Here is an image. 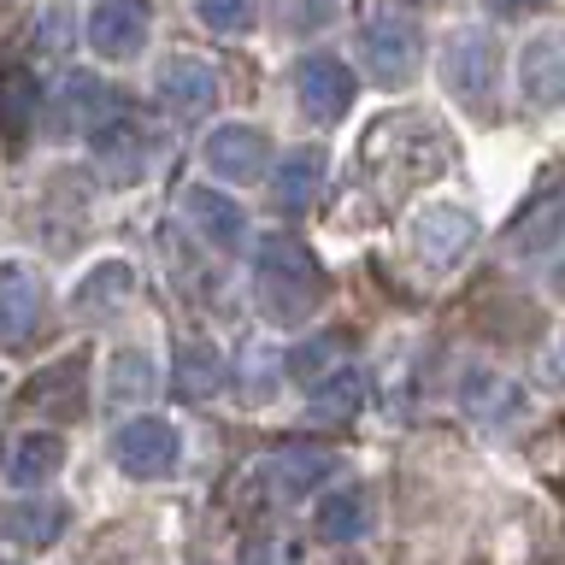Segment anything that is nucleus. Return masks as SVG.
<instances>
[{"label": "nucleus", "mask_w": 565, "mask_h": 565, "mask_svg": "<svg viewBox=\"0 0 565 565\" xmlns=\"http://www.w3.org/2000/svg\"><path fill=\"white\" fill-rule=\"evenodd\" d=\"M324 265H318V254L300 236H259L254 247V295H259V312L265 324L277 330H300L307 318L324 307Z\"/></svg>", "instance_id": "1"}, {"label": "nucleus", "mask_w": 565, "mask_h": 565, "mask_svg": "<svg viewBox=\"0 0 565 565\" xmlns=\"http://www.w3.org/2000/svg\"><path fill=\"white\" fill-rule=\"evenodd\" d=\"M448 136H441V124L418 118V113H388L365 130V171L377 177L388 194H406L418 183H430V177L448 171Z\"/></svg>", "instance_id": "2"}, {"label": "nucleus", "mask_w": 565, "mask_h": 565, "mask_svg": "<svg viewBox=\"0 0 565 565\" xmlns=\"http://www.w3.org/2000/svg\"><path fill=\"white\" fill-rule=\"evenodd\" d=\"M441 83L459 106H471L477 118L494 113V88H501V47L489 30H454V42L441 47Z\"/></svg>", "instance_id": "3"}, {"label": "nucleus", "mask_w": 565, "mask_h": 565, "mask_svg": "<svg viewBox=\"0 0 565 565\" xmlns=\"http://www.w3.org/2000/svg\"><path fill=\"white\" fill-rule=\"evenodd\" d=\"M124 100L113 83H100L95 71H71L60 83V95L47 100V130L53 136H95L106 124H118Z\"/></svg>", "instance_id": "4"}, {"label": "nucleus", "mask_w": 565, "mask_h": 565, "mask_svg": "<svg viewBox=\"0 0 565 565\" xmlns=\"http://www.w3.org/2000/svg\"><path fill=\"white\" fill-rule=\"evenodd\" d=\"M330 471H335V454H330V448H312V441H289V448L265 454L259 466H254V489H259L271 507H289V501H300L307 489L324 483Z\"/></svg>", "instance_id": "5"}, {"label": "nucleus", "mask_w": 565, "mask_h": 565, "mask_svg": "<svg viewBox=\"0 0 565 565\" xmlns=\"http://www.w3.org/2000/svg\"><path fill=\"white\" fill-rule=\"evenodd\" d=\"M406 242H413V259L424 271H454L477 242V218L459 206H424L413 230H406Z\"/></svg>", "instance_id": "6"}, {"label": "nucleus", "mask_w": 565, "mask_h": 565, "mask_svg": "<svg viewBox=\"0 0 565 565\" xmlns=\"http://www.w3.org/2000/svg\"><path fill=\"white\" fill-rule=\"evenodd\" d=\"M360 47H365V71L383 88H395V83L413 77L418 53H424L418 24H413V18H401V12H377V18H371V24L360 30Z\"/></svg>", "instance_id": "7"}, {"label": "nucleus", "mask_w": 565, "mask_h": 565, "mask_svg": "<svg viewBox=\"0 0 565 565\" xmlns=\"http://www.w3.org/2000/svg\"><path fill=\"white\" fill-rule=\"evenodd\" d=\"M295 95H300V113L312 124H342L353 95H360V83H353V71L335 53H307L295 65Z\"/></svg>", "instance_id": "8"}, {"label": "nucleus", "mask_w": 565, "mask_h": 565, "mask_svg": "<svg viewBox=\"0 0 565 565\" xmlns=\"http://www.w3.org/2000/svg\"><path fill=\"white\" fill-rule=\"evenodd\" d=\"M47 289L24 259H0V348H30L42 330Z\"/></svg>", "instance_id": "9"}, {"label": "nucleus", "mask_w": 565, "mask_h": 565, "mask_svg": "<svg viewBox=\"0 0 565 565\" xmlns=\"http://www.w3.org/2000/svg\"><path fill=\"white\" fill-rule=\"evenodd\" d=\"M177 454H183L177 424L159 418V413H136V418L113 436V459H118L130 477H166V471L177 466Z\"/></svg>", "instance_id": "10"}, {"label": "nucleus", "mask_w": 565, "mask_h": 565, "mask_svg": "<svg viewBox=\"0 0 565 565\" xmlns=\"http://www.w3.org/2000/svg\"><path fill=\"white\" fill-rule=\"evenodd\" d=\"M88 360L83 353H65L60 365H47V371H35V377L24 383V395H18V413H35V418H47V424H71L83 413V395H88Z\"/></svg>", "instance_id": "11"}, {"label": "nucleus", "mask_w": 565, "mask_h": 565, "mask_svg": "<svg viewBox=\"0 0 565 565\" xmlns=\"http://www.w3.org/2000/svg\"><path fill=\"white\" fill-rule=\"evenodd\" d=\"M206 166L224 177V183H259L271 171V141L254 124H218L206 136Z\"/></svg>", "instance_id": "12"}, {"label": "nucleus", "mask_w": 565, "mask_h": 565, "mask_svg": "<svg viewBox=\"0 0 565 565\" xmlns=\"http://www.w3.org/2000/svg\"><path fill=\"white\" fill-rule=\"evenodd\" d=\"M141 42H148V7L141 0H100L88 12V47L100 60H130V53H141Z\"/></svg>", "instance_id": "13"}, {"label": "nucleus", "mask_w": 565, "mask_h": 565, "mask_svg": "<svg viewBox=\"0 0 565 565\" xmlns=\"http://www.w3.org/2000/svg\"><path fill=\"white\" fill-rule=\"evenodd\" d=\"M519 88H524L530 106H542V113L565 106V30H547V35H536V42L524 47Z\"/></svg>", "instance_id": "14"}, {"label": "nucleus", "mask_w": 565, "mask_h": 565, "mask_svg": "<svg viewBox=\"0 0 565 565\" xmlns=\"http://www.w3.org/2000/svg\"><path fill=\"white\" fill-rule=\"evenodd\" d=\"M159 95H166V106L177 118H206L212 100H218V71H212L206 60H189V53H177V60H166V71H159Z\"/></svg>", "instance_id": "15"}, {"label": "nucleus", "mask_w": 565, "mask_h": 565, "mask_svg": "<svg viewBox=\"0 0 565 565\" xmlns=\"http://www.w3.org/2000/svg\"><path fill=\"white\" fill-rule=\"evenodd\" d=\"M324 183H330V153L324 148H295V153H282V166L271 171V201L282 212H307V206H318Z\"/></svg>", "instance_id": "16"}, {"label": "nucleus", "mask_w": 565, "mask_h": 565, "mask_svg": "<svg viewBox=\"0 0 565 565\" xmlns=\"http://www.w3.org/2000/svg\"><path fill=\"white\" fill-rule=\"evenodd\" d=\"M65 524H71V507L65 501H47V494L0 507V536L18 542V547H53V542L65 536Z\"/></svg>", "instance_id": "17"}, {"label": "nucleus", "mask_w": 565, "mask_h": 565, "mask_svg": "<svg viewBox=\"0 0 565 565\" xmlns=\"http://www.w3.org/2000/svg\"><path fill=\"white\" fill-rule=\"evenodd\" d=\"M183 218L194 224V236H206L212 247H242L247 242V212L218 189H183Z\"/></svg>", "instance_id": "18"}, {"label": "nucleus", "mask_w": 565, "mask_h": 565, "mask_svg": "<svg viewBox=\"0 0 565 565\" xmlns=\"http://www.w3.org/2000/svg\"><path fill=\"white\" fill-rule=\"evenodd\" d=\"M565 242V189H542L507 230V254H542V247Z\"/></svg>", "instance_id": "19"}, {"label": "nucleus", "mask_w": 565, "mask_h": 565, "mask_svg": "<svg viewBox=\"0 0 565 565\" xmlns=\"http://www.w3.org/2000/svg\"><path fill=\"white\" fill-rule=\"evenodd\" d=\"M459 406H466L471 418H483V424H507L512 413H524V395H519L512 377H501V371L471 365L466 383H459Z\"/></svg>", "instance_id": "20"}, {"label": "nucleus", "mask_w": 565, "mask_h": 565, "mask_svg": "<svg viewBox=\"0 0 565 565\" xmlns=\"http://www.w3.org/2000/svg\"><path fill=\"white\" fill-rule=\"evenodd\" d=\"M365 395H371V383H365V371L360 365H330L324 377L312 383V395H307V413L318 418V424H348L353 413L365 406Z\"/></svg>", "instance_id": "21"}, {"label": "nucleus", "mask_w": 565, "mask_h": 565, "mask_svg": "<svg viewBox=\"0 0 565 565\" xmlns=\"http://www.w3.org/2000/svg\"><path fill=\"white\" fill-rule=\"evenodd\" d=\"M230 377V365H224V353L206 342V335H189V342H177V395L183 401H212L224 388Z\"/></svg>", "instance_id": "22"}, {"label": "nucleus", "mask_w": 565, "mask_h": 565, "mask_svg": "<svg viewBox=\"0 0 565 565\" xmlns=\"http://www.w3.org/2000/svg\"><path fill=\"white\" fill-rule=\"evenodd\" d=\"M371 519H377V501H371V489H330L324 507H318V536L324 542H360Z\"/></svg>", "instance_id": "23"}, {"label": "nucleus", "mask_w": 565, "mask_h": 565, "mask_svg": "<svg viewBox=\"0 0 565 565\" xmlns=\"http://www.w3.org/2000/svg\"><path fill=\"white\" fill-rule=\"evenodd\" d=\"M35 113H42V83L30 65H7L0 71V136H24Z\"/></svg>", "instance_id": "24"}, {"label": "nucleus", "mask_w": 565, "mask_h": 565, "mask_svg": "<svg viewBox=\"0 0 565 565\" xmlns=\"http://www.w3.org/2000/svg\"><path fill=\"white\" fill-rule=\"evenodd\" d=\"M60 466H65V441L53 436V430H35V436H24V441L12 448V459H7V477H12L18 489H42V483H47V477L60 471Z\"/></svg>", "instance_id": "25"}, {"label": "nucleus", "mask_w": 565, "mask_h": 565, "mask_svg": "<svg viewBox=\"0 0 565 565\" xmlns=\"http://www.w3.org/2000/svg\"><path fill=\"white\" fill-rule=\"evenodd\" d=\"M130 295H136V271L124 259H106V265H95V271L77 282V312H113Z\"/></svg>", "instance_id": "26"}, {"label": "nucleus", "mask_w": 565, "mask_h": 565, "mask_svg": "<svg viewBox=\"0 0 565 565\" xmlns=\"http://www.w3.org/2000/svg\"><path fill=\"white\" fill-rule=\"evenodd\" d=\"M153 395V365H148V353H118L113 365H106V406H136V401H148Z\"/></svg>", "instance_id": "27"}, {"label": "nucleus", "mask_w": 565, "mask_h": 565, "mask_svg": "<svg viewBox=\"0 0 565 565\" xmlns=\"http://www.w3.org/2000/svg\"><path fill=\"white\" fill-rule=\"evenodd\" d=\"M282 35H318L335 18V0H271Z\"/></svg>", "instance_id": "28"}, {"label": "nucleus", "mask_w": 565, "mask_h": 565, "mask_svg": "<svg viewBox=\"0 0 565 565\" xmlns=\"http://www.w3.org/2000/svg\"><path fill=\"white\" fill-rule=\"evenodd\" d=\"M194 12H201V24H206V30H218V35H242V30H254L259 0H194Z\"/></svg>", "instance_id": "29"}, {"label": "nucleus", "mask_w": 565, "mask_h": 565, "mask_svg": "<svg viewBox=\"0 0 565 565\" xmlns=\"http://www.w3.org/2000/svg\"><path fill=\"white\" fill-rule=\"evenodd\" d=\"M335 353H342V342H330V335H318L312 348H300L295 360H289V371H295V377H307V383H318V377H324V371L335 365Z\"/></svg>", "instance_id": "30"}, {"label": "nucleus", "mask_w": 565, "mask_h": 565, "mask_svg": "<svg viewBox=\"0 0 565 565\" xmlns=\"http://www.w3.org/2000/svg\"><path fill=\"white\" fill-rule=\"evenodd\" d=\"M242 565H295V547H289V542H277V536L247 542V547H242Z\"/></svg>", "instance_id": "31"}, {"label": "nucleus", "mask_w": 565, "mask_h": 565, "mask_svg": "<svg viewBox=\"0 0 565 565\" xmlns=\"http://www.w3.org/2000/svg\"><path fill=\"white\" fill-rule=\"evenodd\" d=\"M489 12H501V18H519V12H536L542 0H483Z\"/></svg>", "instance_id": "32"}, {"label": "nucleus", "mask_w": 565, "mask_h": 565, "mask_svg": "<svg viewBox=\"0 0 565 565\" xmlns=\"http://www.w3.org/2000/svg\"><path fill=\"white\" fill-rule=\"evenodd\" d=\"M0 565H12V559H0Z\"/></svg>", "instance_id": "33"}]
</instances>
